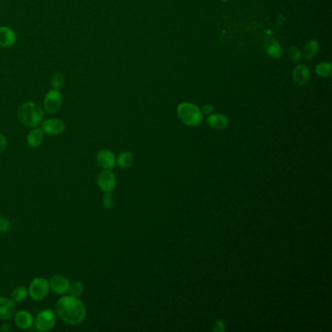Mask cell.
I'll list each match as a JSON object with an SVG mask.
<instances>
[{"label": "cell", "instance_id": "obj_1", "mask_svg": "<svg viewBox=\"0 0 332 332\" xmlns=\"http://www.w3.org/2000/svg\"><path fill=\"white\" fill-rule=\"evenodd\" d=\"M56 312L62 320L72 325L81 323L87 313L83 302L71 295L59 299L56 304Z\"/></svg>", "mask_w": 332, "mask_h": 332}, {"label": "cell", "instance_id": "obj_2", "mask_svg": "<svg viewBox=\"0 0 332 332\" xmlns=\"http://www.w3.org/2000/svg\"><path fill=\"white\" fill-rule=\"evenodd\" d=\"M17 116L22 124L28 127H37L44 118L43 108L35 103H25L19 107Z\"/></svg>", "mask_w": 332, "mask_h": 332}, {"label": "cell", "instance_id": "obj_3", "mask_svg": "<svg viewBox=\"0 0 332 332\" xmlns=\"http://www.w3.org/2000/svg\"><path fill=\"white\" fill-rule=\"evenodd\" d=\"M179 120L186 126L197 127L203 121L202 110L191 103H181L176 109Z\"/></svg>", "mask_w": 332, "mask_h": 332}, {"label": "cell", "instance_id": "obj_4", "mask_svg": "<svg viewBox=\"0 0 332 332\" xmlns=\"http://www.w3.org/2000/svg\"><path fill=\"white\" fill-rule=\"evenodd\" d=\"M49 290H50V283L48 280H46L45 278L37 277L31 282L29 288V294L33 300L38 302L47 297V295L49 294Z\"/></svg>", "mask_w": 332, "mask_h": 332}, {"label": "cell", "instance_id": "obj_5", "mask_svg": "<svg viewBox=\"0 0 332 332\" xmlns=\"http://www.w3.org/2000/svg\"><path fill=\"white\" fill-rule=\"evenodd\" d=\"M56 321L55 312L50 309H46L37 314L35 324L36 329L39 331H49L56 325Z\"/></svg>", "mask_w": 332, "mask_h": 332}, {"label": "cell", "instance_id": "obj_6", "mask_svg": "<svg viewBox=\"0 0 332 332\" xmlns=\"http://www.w3.org/2000/svg\"><path fill=\"white\" fill-rule=\"evenodd\" d=\"M63 105V95L59 90L53 89L47 93L44 99V109L48 113H56Z\"/></svg>", "mask_w": 332, "mask_h": 332}, {"label": "cell", "instance_id": "obj_7", "mask_svg": "<svg viewBox=\"0 0 332 332\" xmlns=\"http://www.w3.org/2000/svg\"><path fill=\"white\" fill-rule=\"evenodd\" d=\"M98 184L102 191L111 192L116 186V177L110 170H105L98 176Z\"/></svg>", "mask_w": 332, "mask_h": 332}, {"label": "cell", "instance_id": "obj_8", "mask_svg": "<svg viewBox=\"0 0 332 332\" xmlns=\"http://www.w3.org/2000/svg\"><path fill=\"white\" fill-rule=\"evenodd\" d=\"M66 124L62 119L51 118L42 123V131L50 136H57L64 133Z\"/></svg>", "mask_w": 332, "mask_h": 332}, {"label": "cell", "instance_id": "obj_9", "mask_svg": "<svg viewBox=\"0 0 332 332\" xmlns=\"http://www.w3.org/2000/svg\"><path fill=\"white\" fill-rule=\"evenodd\" d=\"M50 287L57 294L64 295L70 290V281L62 275H54L49 280Z\"/></svg>", "mask_w": 332, "mask_h": 332}, {"label": "cell", "instance_id": "obj_10", "mask_svg": "<svg viewBox=\"0 0 332 332\" xmlns=\"http://www.w3.org/2000/svg\"><path fill=\"white\" fill-rule=\"evenodd\" d=\"M263 47L266 53L274 59H280L282 55V49L279 41L273 36H265L263 40Z\"/></svg>", "mask_w": 332, "mask_h": 332}, {"label": "cell", "instance_id": "obj_11", "mask_svg": "<svg viewBox=\"0 0 332 332\" xmlns=\"http://www.w3.org/2000/svg\"><path fill=\"white\" fill-rule=\"evenodd\" d=\"M311 77V72L306 65H298L292 71V80L297 86L306 85Z\"/></svg>", "mask_w": 332, "mask_h": 332}, {"label": "cell", "instance_id": "obj_12", "mask_svg": "<svg viewBox=\"0 0 332 332\" xmlns=\"http://www.w3.org/2000/svg\"><path fill=\"white\" fill-rule=\"evenodd\" d=\"M97 161L100 167L105 170H111L116 166V157L114 153L108 149H102L97 154Z\"/></svg>", "mask_w": 332, "mask_h": 332}, {"label": "cell", "instance_id": "obj_13", "mask_svg": "<svg viewBox=\"0 0 332 332\" xmlns=\"http://www.w3.org/2000/svg\"><path fill=\"white\" fill-rule=\"evenodd\" d=\"M16 313L15 302L9 298L0 297V318L9 319Z\"/></svg>", "mask_w": 332, "mask_h": 332}, {"label": "cell", "instance_id": "obj_14", "mask_svg": "<svg viewBox=\"0 0 332 332\" xmlns=\"http://www.w3.org/2000/svg\"><path fill=\"white\" fill-rule=\"evenodd\" d=\"M17 36L15 32L8 27H0V46L10 47L15 44Z\"/></svg>", "mask_w": 332, "mask_h": 332}, {"label": "cell", "instance_id": "obj_15", "mask_svg": "<svg viewBox=\"0 0 332 332\" xmlns=\"http://www.w3.org/2000/svg\"><path fill=\"white\" fill-rule=\"evenodd\" d=\"M207 124L211 129L222 130L225 129L228 125V118L226 115L221 113L210 114L207 118Z\"/></svg>", "mask_w": 332, "mask_h": 332}, {"label": "cell", "instance_id": "obj_16", "mask_svg": "<svg viewBox=\"0 0 332 332\" xmlns=\"http://www.w3.org/2000/svg\"><path fill=\"white\" fill-rule=\"evenodd\" d=\"M15 322L18 327L22 329H29L34 324L33 315L28 311H20L15 314Z\"/></svg>", "mask_w": 332, "mask_h": 332}, {"label": "cell", "instance_id": "obj_17", "mask_svg": "<svg viewBox=\"0 0 332 332\" xmlns=\"http://www.w3.org/2000/svg\"><path fill=\"white\" fill-rule=\"evenodd\" d=\"M319 51V44L315 39H311L306 42L303 47L302 56H304L305 60L311 61L315 57V55Z\"/></svg>", "mask_w": 332, "mask_h": 332}, {"label": "cell", "instance_id": "obj_18", "mask_svg": "<svg viewBox=\"0 0 332 332\" xmlns=\"http://www.w3.org/2000/svg\"><path fill=\"white\" fill-rule=\"evenodd\" d=\"M44 140V132L40 129H34L33 131L30 132V134L28 135V144L29 146L35 148L38 147Z\"/></svg>", "mask_w": 332, "mask_h": 332}, {"label": "cell", "instance_id": "obj_19", "mask_svg": "<svg viewBox=\"0 0 332 332\" xmlns=\"http://www.w3.org/2000/svg\"><path fill=\"white\" fill-rule=\"evenodd\" d=\"M133 163H134V155L130 151H124L122 153H120L118 158L116 159V164L122 169H127L131 167Z\"/></svg>", "mask_w": 332, "mask_h": 332}, {"label": "cell", "instance_id": "obj_20", "mask_svg": "<svg viewBox=\"0 0 332 332\" xmlns=\"http://www.w3.org/2000/svg\"><path fill=\"white\" fill-rule=\"evenodd\" d=\"M315 73L319 77H329L332 73V65L329 62H322L316 65L315 68Z\"/></svg>", "mask_w": 332, "mask_h": 332}, {"label": "cell", "instance_id": "obj_21", "mask_svg": "<svg viewBox=\"0 0 332 332\" xmlns=\"http://www.w3.org/2000/svg\"><path fill=\"white\" fill-rule=\"evenodd\" d=\"M28 295H29V290L25 286L21 285V286L14 288V290L11 293V298L14 302L19 303V302H22L23 300H25Z\"/></svg>", "mask_w": 332, "mask_h": 332}, {"label": "cell", "instance_id": "obj_22", "mask_svg": "<svg viewBox=\"0 0 332 332\" xmlns=\"http://www.w3.org/2000/svg\"><path fill=\"white\" fill-rule=\"evenodd\" d=\"M83 291H84V285L81 281L76 280V281H73L72 283H70L69 292L71 296L79 297L83 293Z\"/></svg>", "mask_w": 332, "mask_h": 332}, {"label": "cell", "instance_id": "obj_23", "mask_svg": "<svg viewBox=\"0 0 332 332\" xmlns=\"http://www.w3.org/2000/svg\"><path fill=\"white\" fill-rule=\"evenodd\" d=\"M51 84H52L53 89L60 90L61 88L63 87V85L65 84V76H64V74L61 73V72H58V73L54 74Z\"/></svg>", "mask_w": 332, "mask_h": 332}, {"label": "cell", "instance_id": "obj_24", "mask_svg": "<svg viewBox=\"0 0 332 332\" xmlns=\"http://www.w3.org/2000/svg\"><path fill=\"white\" fill-rule=\"evenodd\" d=\"M288 57L289 59L294 62V63H299L302 59V52L300 51V49L296 47V46H291L289 49H288Z\"/></svg>", "mask_w": 332, "mask_h": 332}, {"label": "cell", "instance_id": "obj_25", "mask_svg": "<svg viewBox=\"0 0 332 332\" xmlns=\"http://www.w3.org/2000/svg\"><path fill=\"white\" fill-rule=\"evenodd\" d=\"M103 204H104V207L107 210L113 209V207L115 205V198L112 193L105 192V196L103 198Z\"/></svg>", "mask_w": 332, "mask_h": 332}, {"label": "cell", "instance_id": "obj_26", "mask_svg": "<svg viewBox=\"0 0 332 332\" xmlns=\"http://www.w3.org/2000/svg\"><path fill=\"white\" fill-rule=\"evenodd\" d=\"M11 227V223L10 221L5 218L0 216V233H6L8 232V230Z\"/></svg>", "mask_w": 332, "mask_h": 332}, {"label": "cell", "instance_id": "obj_27", "mask_svg": "<svg viewBox=\"0 0 332 332\" xmlns=\"http://www.w3.org/2000/svg\"><path fill=\"white\" fill-rule=\"evenodd\" d=\"M212 330L215 332H223L225 330V324L223 322V320L218 319L214 322L213 326H212Z\"/></svg>", "mask_w": 332, "mask_h": 332}, {"label": "cell", "instance_id": "obj_28", "mask_svg": "<svg viewBox=\"0 0 332 332\" xmlns=\"http://www.w3.org/2000/svg\"><path fill=\"white\" fill-rule=\"evenodd\" d=\"M6 144H7V141H6V139L5 137L0 134V154L4 152V150L6 149Z\"/></svg>", "mask_w": 332, "mask_h": 332}, {"label": "cell", "instance_id": "obj_29", "mask_svg": "<svg viewBox=\"0 0 332 332\" xmlns=\"http://www.w3.org/2000/svg\"><path fill=\"white\" fill-rule=\"evenodd\" d=\"M201 110H202L203 114H210L212 112V110H213V106L210 105V104H208V105H204Z\"/></svg>", "mask_w": 332, "mask_h": 332}, {"label": "cell", "instance_id": "obj_30", "mask_svg": "<svg viewBox=\"0 0 332 332\" xmlns=\"http://www.w3.org/2000/svg\"><path fill=\"white\" fill-rule=\"evenodd\" d=\"M11 329H12V328H11V326H10L9 323H4V324L1 326V328H0V330L3 332H9Z\"/></svg>", "mask_w": 332, "mask_h": 332}, {"label": "cell", "instance_id": "obj_31", "mask_svg": "<svg viewBox=\"0 0 332 332\" xmlns=\"http://www.w3.org/2000/svg\"><path fill=\"white\" fill-rule=\"evenodd\" d=\"M221 1H226V0H221Z\"/></svg>", "mask_w": 332, "mask_h": 332}]
</instances>
